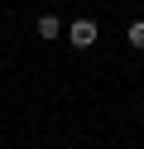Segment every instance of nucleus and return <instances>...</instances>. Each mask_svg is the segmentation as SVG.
I'll return each instance as SVG.
<instances>
[{
  "mask_svg": "<svg viewBox=\"0 0 144 149\" xmlns=\"http://www.w3.org/2000/svg\"><path fill=\"white\" fill-rule=\"evenodd\" d=\"M130 48H144V19L130 24Z\"/></svg>",
  "mask_w": 144,
  "mask_h": 149,
  "instance_id": "nucleus-3",
  "label": "nucleus"
},
{
  "mask_svg": "<svg viewBox=\"0 0 144 149\" xmlns=\"http://www.w3.org/2000/svg\"><path fill=\"white\" fill-rule=\"evenodd\" d=\"M67 43H72V48H91L96 43V24L91 19H77L72 29H67Z\"/></svg>",
  "mask_w": 144,
  "mask_h": 149,
  "instance_id": "nucleus-1",
  "label": "nucleus"
},
{
  "mask_svg": "<svg viewBox=\"0 0 144 149\" xmlns=\"http://www.w3.org/2000/svg\"><path fill=\"white\" fill-rule=\"evenodd\" d=\"M58 34H63L58 15H38V39H58Z\"/></svg>",
  "mask_w": 144,
  "mask_h": 149,
  "instance_id": "nucleus-2",
  "label": "nucleus"
}]
</instances>
